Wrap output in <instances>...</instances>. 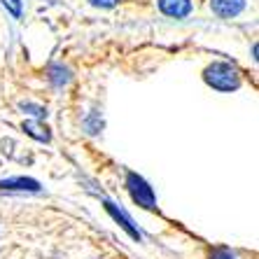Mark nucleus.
Wrapping results in <instances>:
<instances>
[{
	"label": "nucleus",
	"mask_w": 259,
	"mask_h": 259,
	"mask_svg": "<svg viewBox=\"0 0 259 259\" xmlns=\"http://www.w3.org/2000/svg\"><path fill=\"white\" fill-rule=\"evenodd\" d=\"M203 79H205V84L217 91H236L241 87V75H238V70H236L231 63H224V61H217V63L205 68Z\"/></svg>",
	"instance_id": "1"
},
{
	"label": "nucleus",
	"mask_w": 259,
	"mask_h": 259,
	"mask_svg": "<svg viewBox=\"0 0 259 259\" xmlns=\"http://www.w3.org/2000/svg\"><path fill=\"white\" fill-rule=\"evenodd\" d=\"M128 189H131L133 199L138 201L140 205H145V208H152V203H154V196H152L150 187H147V185L140 180L138 175H128Z\"/></svg>",
	"instance_id": "2"
},
{
	"label": "nucleus",
	"mask_w": 259,
	"mask_h": 259,
	"mask_svg": "<svg viewBox=\"0 0 259 259\" xmlns=\"http://www.w3.org/2000/svg\"><path fill=\"white\" fill-rule=\"evenodd\" d=\"M159 10L166 17L182 19L192 12V0H159Z\"/></svg>",
	"instance_id": "3"
},
{
	"label": "nucleus",
	"mask_w": 259,
	"mask_h": 259,
	"mask_svg": "<svg viewBox=\"0 0 259 259\" xmlns=\"http://www.w3.org/2000/svg\"><path fill=\"white\" fill-rule=\"evenodd\" d=\"M210 7L215 10L220 17L229 19V17H236L245 10V0H210Z\"/></svg>",
	"instance_id": "4"
},
{
	"label": "nucleus",
	"mask_w": 259,
	"mask_h": 259,
	"mask_svg": "<svg viewBox=\"0 0 259 259\" xmlns=\"http://www.w3.org/2000/svg\"><path fill=\"white\" fill-rule=\"evenodd\" d=\"M89 3L96 7H112V5H117L119 0H89Z\"/></svg>",
	"instance_id": "5"
},
{
	"label": "nucleus",
	"mask_w": 259,
	"mask_h": 259,
	"mask_svg": "<svg viewBox=\"0 0 259 259\" xmlns=\"http://www.w3.org/2000/svg\"><path fill=\"white\" fill-rule=\"evenodd\" d=\"M3 3H5V7H7V5L12 7V12L19 17V12H21V5H19V0H3Z\"/></svg>",
	"instance_id": "6"
}]
</instances>
